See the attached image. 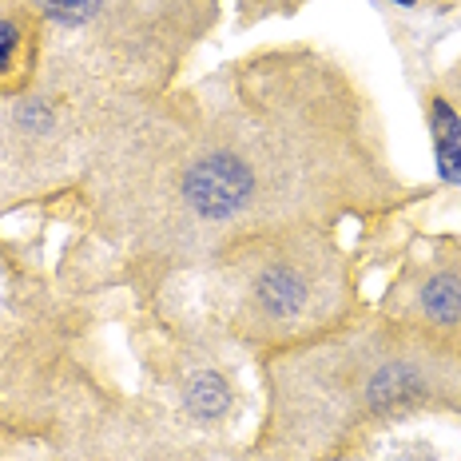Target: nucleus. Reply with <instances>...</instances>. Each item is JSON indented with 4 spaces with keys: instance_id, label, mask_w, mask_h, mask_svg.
Masks as SVG:
<instances>
[{
    "instance_id": "nucleus-1",
    "label": "nucleus",
    "mask_w": 461,
    "mask_h": 461,
    "mask_svg": "<svg viewBox=\"0 0 461 461\" xmlns=\"http://www.w3.org/2000/svg\"><path fill=\"white\" fill-rule=\"evenodd\" d=\"M88 179L104 235L167 267L410 199L378 112L346 68L311 48L255 52L184 95L120 108Z\"/></svg>"
},
{
    "instance_id": "nucleus-9",
    "label": "nucleus",
    "mask_w": 461,
    "mask_h": 461,
    "mask_svg": "<svg viewBox=\"0 0 461 461\" xmlns=\"http://www.w3.org/2000/svg\"><path fill=\"white\" fill-rule=\"evenodd\" d=\"M393 5H402V8H410V5H418V0H393Z\"/></svg>"
},
{
    "instance_id": "nucleus-6",
    "label": "nucleus",
    "mask_w": 461,
    "mask_h": 461,
    "mask_svg": "<svg viewBox=\"0 0 461 461\" xmlns=\"http://www.w3.org/2000/svg\"><path fill=\"white\" fill-rule=\"evenodd\" d=\"M44 24H52L56 32H84L95 24L108 8V0H36Z\"/></svg>"
},
{
    "instance_id": "nucleus-2",
    "label": "nucleus",
    "mask_w": 461,
    "mask_h": 461,
    "mask_svg": "<svg viewBox=\"0 0 461 461\" xmlns=\"http://www.w3.org/2000/svg\"><path fill=\"white\" fill-rule=\"evenodd\" d=\"M258 461H334L421 414H461V339L421 326L350 319L267 354Z\"/></svg>"
},
{
    "instance_id": "nucleus-4",
    "label": "nucleus",
    "mask_w": 461,
    "mask_h": 461,
    "mask_svg": "<svg viewBox=\"0 0 461 461\" xmlns=\"http://www.w3.org/2000/svg\"><path fill=\"white\" fill-rule=\"evenodd\" d=\"M215 434L171 421L140 406H100L88 414L52 418L32 434L16 461H258L247 449H227Z\"/></svg>"
},
{
    "instance_id": "nucleus-3",
    "label": "nucleus",
    "mask_w": 461,
    "mask_h": 461,
    "mask_svg": "<svg viewBox=\"0 0 461 461\" xmlns=\"http://www.w3.org/2000/svg\"><path fill=\"white\" fill-rule=\"evenodd\" d=\"M199 267L215 326L258 358L314 342L362 314L358 278L330 227L239 239Z\"/></svg>"
},
{
    "instance_id": "nucleus-5",
    "label": "nucleus",
    "mask_w": 461,
    "mask_h": 461,
    "mask_svg": "<svg viewBox=\"0 0 461 461\" xmlns=\"http://www.w3.org/2000/svg\"><path fill=\"white\" fill-rule=\"evenodd\" d=\"M382 314L393 322L461 339V239H434L390 283Z\"/></svg>"
},
{
    "instance_id": "nucleus-8",
    "label": "nucleus",
    "mask_w": 461,
    "mask_h": 461,
    "mask_svg": "<svg viewBox=\"0 0 461 461\" xmlns=\"http://www.w3.org/2000/svg\"><path fill=\"white\" fill-rule=\"evenodd\" d=\"M334 461H438V449L426 446V441H406V446H393V449H374V441H370V446L354 449V454H346V457H334Z\"/></svg>"
},
{
    "instance_id": "nucleus-7",
    "label": "nucleus",
    "mask_w": 461,
    "mask_h": 461,
    "mask_svg": "<svg viewBox=\"0 0 461 461\" xmlns=\"http://www.w3.org/2000/svg\"><path fill=\"white\" fill-rule=\"evenodd\" d=\"M24 28L13 16H0V84L16 88L24 76Z\"/></svg>"
}]
</instances>
